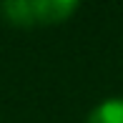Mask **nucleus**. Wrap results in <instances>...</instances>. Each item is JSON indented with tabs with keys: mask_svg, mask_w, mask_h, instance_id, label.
<instances>
[{
	"mask_svg": "<svg viewBox=\"0 0 123 123\" xmlns=\"http://www.w3.org/2000/svg\"><path fill=\"white\" fill-rule=\"evenodd\" d=\"M86 123H123V98H105L88 113Z\"/></svg>",
	"mask_w": 123,
	"mask_h": 123,
	"instance_id": "2",
	"label": "nucleus"
},
{
	"mask_svg": "<svg viewBox=\"0 0 123 123\" xmlns=\"http://www.w3.org/2000/svg\"><path fill=\"white\" fill-rule=\"evenodd\" d=\"M78 10L75 0H8L0 5V13L13 25H55L68 20Z\"/></svg>",
	"mask_w": 123,
	"mask_h": 123,
	"instance_id": "1",
	"label": "nucleus"
}]
</instances>
